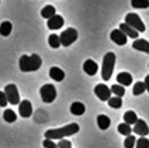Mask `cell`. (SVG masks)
Segmentation results:
<instances>
[{"label": "cell", "instance_id": "4316f807", "mask_svg": "<svg viewBox=\"0 0 149 148\" xmlns=\"http://www.w3.org/2000/svg\"><path fill=\"white\" fill-rule=\"evenodd\" d=\"M48 42H49V45L52 47V48H59V47H62L61 45V38H59L56 34H51L49 38H48Z\"/></svg>", "mask_w": 149, "mask_h": 148}, {"label": "cell", "instance_id": "d6986e66", "mask_svg": "<svg viewBox=\"0 0 149 148\" xmlns=\"http://www.w3.org/2000/svg\"><path fill=\"white\" fill-rule=\"evenodd\" d=\"M110 124H111V120H110L108 116H106V114L97 116V126H99L100 130H107L108 127H110Z\"/></svg>", "mask_w": 149, "mask_h": 148}, {"label": "cell", "instance_id": "e0dca14e", "mask_svg": "<svg viewBox=\"0 0 149 148\" xmlns=\"http://www.w3.org/2000/svg\"><path fill=\"white\" fill-rule=\"evenodd\" d=\"M49 76L55 82H62L65 79V72L61 68H58V66H52L49 69Z\"/></svg>", "mask_w": 149, "mask_h": 148}, {"label": "cell", "instance_id": "603a6c76", "mask_svg": "<svg viewBox=\"0 0 149 148\" xmlns=\"http://www.w3.org/2000/svg\"><path fill=\"white\" fill-rule=\"evenodd\" d=\"M3 120H4L6 123H14L17 120V114L11 109H6L4 113H3Z\"/></svg>", "mask_w": 149, "mask_h": 148}, {"label": "cell", "instance_id": "cb8c5ba5", "mask_svg": "<svg viewBox=\"0 0 149 148\" xmlns=\"http://www.w3.org/2000/svg\"><path fill=\"white\" fill-rule=\"evenodd\" d=\"M118 133L120 134H123L125 137H128V135H131V133H132V128H131V126L127 123H123V124H118Z\"/></svg>", "mask_w": 149, "mask_h": 148}, {"label": "cell", "instance_id": "3957f363", "mask_svg": "<svg viewBox=\"0 0 149 148\" xmlns=\"http://www.w3.org/2000/svg\"><path fill=\"white\" fill-rule=\"evenodd\" d=\"M116 66V54L114 52H107L103 58V65H101V78L103 81L111 79V75L114 72Z\"/></svg>", "mask_w": 149, "mask_h": 148}, {"label": "cell", "instance_id": "277c9868", "mask_svg": "<svg viewBox=\"0 0 149 148\" xmlns=\"http://www.w3.org/2000/svg\"><path fill=\"white\" fill-rule=\"evenodd\" d=\"M125 23L128 25H131L132 28H135L138 33H143V31L146 30L143 21H142L141 17L138 16L136 13H128V14L125 16Z\"/></svg>", "mask_w": 149, "mask_h": 148}, {"label": "cell", "instance_id": "f546056e", "mask_svg": "<svg viewBox=\"0 0 149 148\" xmlns=\"http://www.w3.org/2000/svg\"><path fill=\"white\" fill-rule=\"evenodd\" d=\"M135 144H136L135 135H128V137H125V141H124L125 148H135Z\"/></svg>", "mask_w": 149, "mask_h": 148}, {"label": "cell", "instance_id": "4fadbf2b", "mask_svg": "<svg viewBox=\"0 0 149 148\" xmlns=\"http://www.w3.org/2000/svg\"><path fill=\"white\" fill-rule=\"evenodd\" d=\"M63 23H65L63 17L59 16V14H55L54 17H51L48 20V28L49 30H59V28L63 27Z\"/></svg>", "mask_w": 149, "mask_h": 148}, {"label": "cell", "instance_id": "7c38bea8", "mask_svg": "<svg viewBox=\"0 0 149 148\" xmlns=\"http://www.w3.org/2000/svg\"><path fill=\"white\" fill-rule=\"evenodd\" d=\"M83 71H84V74H87L89 76H94L97 74V71H99V65L94 61H91V59H86L84 64H83Z\"/></svg>", "mask_w": 149, "mask_h": 148}, {"label": "cell", "instance_id": "d6a6232c", "mask_svg": "<svg viewBox=\"0 0 149 148\" xmlns=\"http://www.w3.org/2000/svg\"><path fill=\"white\" fill-rule=\"evenodd\" d=\"M7 103H8V100H7V96H6L4 90L3 92L0 90V107H6Z\"/></svg>", "mask_w": 149, "mask_h": 148}, {"label": "cell", "instance_id": "1f68e13d", "mask_svg": "<svg viewBox=\"0 0 149 148\" xmlns=\"http://www.w3.org/2000/svg\"><path fill=\"white\" fill-rule=\"evenodd\" d=\"M42 147L44 148H58V145L54 142V140H48V138H45L44 142H42Z\"/></svg>", "mask_w": 149, "mask_h": 148}, {"label": "cell", "instance_id": "8fae6325", "mask_svg": "<svg viewBox=\"0 0 149 148\" xmlns=\"http://www.w3.org/2000/svg\"><path fill=\"white\" fill-rule=\"evenodd\" d=\"M110 38H111L113 42H116L117 45H125V44H127V40H128V37H127L120 28L113 30L111 34H110Z\"/></svg>", "mask_w": 149, "mask_h": 148}, {"label": "cell", "instance_id": "5b68a950", "mask_svg": "<svg viewBox=\"0 0 149 148\" xmlns=\"http://www.w3.org/2000/svg\"><path fill=\"white\" fill-rule=\"evenodd\" d=\"M41 99L42 102H45V103H52L55 99H56V89H55V86L54 85H51V83H47V85H44L41 88Z\"/></svg>", "mask_w": 149, "mask_h": 148}, {"label": "cell", "instance_id": "4dcf8cb0", "mask_svg": "<svg viewBox=\"0 0 149 148\" xmlns=\"http://www.w3.org/2000/svg\"><path fill=\"white\" fill-rule=\"evenodd\" d=\"M135 148H149V140L146 137H141L139 140H136Z\"/></svg>", "mask_w": 149, "mask_h": 148}, {"label": "cell", "instance_id": "7402d4cb", "mask_svg": "<svg viewBox=\"0 0 149 148\" xmlns=\"http://www.w3.org/2000/svg\"><path fill=\"white\" fill-rule=\"evenodd\" d=\"M11 30H13V25L10 21H3L1 24H0V34L3 35V37H8L10 34H11Z\"/></svg>", "mask_w": 149, "mask_h": 148}, {"label": "cell", "instance_id": "83f0119b", "mask_svg": "<svg viewBox=\"0 0 149 148\" xmlns=\"http://www.w3.org/2000/svg\"><path fill=\"white\" fill-rule=\"evenodd\" d=\"M145 90H146L145 83H143V82H136L135 85H134L132 93H134V96H139V95H142Z\"/></svg>", "mask_w": 149, "mask_h": 148}, {"label": "cell", "instance_id": "2e32d148", "mask_svg": "<svg viewBox=\"0 0 149 148\" xmlns=\"http://www.w3.org/2000/svg\"><path fill=\"white\" fill-rule=\"evenodd\" d=\"M132 48L136 49V51H141V52H145V54H149V41L138 38V40L134 41Z\"/></svg>", "mask_w": 149, "mask_h": 148}, {"label": "cell", "instance_id": "ac0fdd59", "mask_svg": "<svg viewBox=\"0 0 149 148\" xmlns=\"http://www.w3.org/2000/svg\"><path fill=\"white\" fill-rule=\"evenodd\" d=\"M84 112H86V106L80 103V102H73L72 105H70V113L74 116H82L84 114Z\"/></svg>", "mask_w": 149, "mask_h": 148}, {"label": "cell", "instance_id": "5bb4252c", "mask_svg": "<svg viewBox=\"0 0 149 148\" xmlns=\"http://www.w3.org/2000/svg\"><path fill=\"white\" fill-rule=\"evenodd\" d=\"M120 30H121V31H123L127 37L134 38V40H138V35H139V33H138L135 28H132L131 25H128L127 23H121V25H120Z\"/></svg>", "mask_w": 149, "mask_h": 148}, {"label": "cell", "instance_id": "44dd1931", "mask_svg": "<svg viewBox=\"0 0 149 148\" xmlns=\"http://www.w3.org/2000/svg\"><path fill=\"white\" fill-rule=\"evenodd\" d=\"M138 121V117H136V113L132 112V110H130V112H125L124 113V123L127 124H135Z\"/></svg>", "mask_w": 149, "mask_h": 148}, {"label": "cell", "instance_id": "836d02e7", "mask_svg": "<svg viewBox=\"0 0 149 148\" xmlns=\"http://www.w3.org/2000/svg\"><path fill=\"white\" fill-rule=\"evenodd\" d=\"M58 148H72V144H70V141L69 140H59L58 142Z\"/></svg>", "mask_w": 149, "mask_h": 148}, {"label": "cell", "instance_id": "d4e9b609", "mask_svg": "<svg viewBox=\"0 0 149 148\" xmlns=\"http://www.w3.org/2000/svg\"><path fill=\"white\" fill-rule=\"evenodd\" d=\"M108 106L111 109H120L123 106V97H118V96H114V97H110L108 100Z\"/></svg>", "mask_w": 149, "mask_h": 148}, {"label": "cell", "instance_id": "e575fe53", "mask_svg": "<svg viewBox=\"0 0 149 148\" xmlns=\"http://www.w3.org/2000/svg\"><path fill=\"white\" fill-rule=\"evenodd\" d=\"M145 88H146V90L149 92V75H146V78H145Z\"/></svg>", "mask_w": 149, "mask_h": 148}, {"label": "cell", "instance_id": "ffe728a7", "mask_svg": "<svg viewBox=\"0 0 149 148\" xmlns=\"http://www.w3.org/2000/svg\"><path fill=\"white\" fill-rule=\"evenodd\" d=\"M55 14H56V10H55L54 6H51V4L45 6V7L41 10V16L44 17V18H47V20H49L51 17H54Z\"/></svg>", "mask_w": 149, "mask_h": 148}, {"label": "cell", "instance_id": "52a82bcc", "mask_svg": "<svg viewBox=\"0 0 149 148\" xmlns=\"http://www.w3.org/2000/svg\"><path fill=\"white\" fill-rule=\"evenodd\" d=\"M59 38H61V45L69 47L77 40V31L74 28H66L63 33L59 35Z\"/></svg>", "mask_w": 149, "mask_h": 148}, {"label": "cell", "instance_id": "484cf974", "mask_svg": "<svg viewBox=\"0 0 149 148\" xmlns=\"http://www.w3.org/2000/svg\"><path fill=\"white\" fill-rule=\"evenodd\" d=\"M111 93H114V96H118V97H123L125 95V88L121 86V85H113L111 88Z\"/></svg>", "mask_w": 149, "mask_h": 148}, {"label": "cell", "instance_id": "6da1fadb", "mask_svg": "<svg viewBox=\"0 0 149 148\" xmlns=\"http://www.w3.org/2000/svg\"><path fill=\"white\" fill-rule=\"evenodd\" d=\"M80 127L77 123H70L65 126V127H61V128H51V130H47L45 131V138L48 140H63L65 137H69V135H73L76 133H79Z\"/></svg>", "mask_w": 149, "mask_h": 148}, {"label": "cell", "instance_id": "9a60e30c", "mask_svg": "<svg viewBox=\"0 0 149 148\" xmlns=\"http://www.w3.org/2000/svg\"><path fill=\"white\" fill-rule=\"evenodd\" d=\"M117 82H118V85H121L124 88L130 86L132 83V75L128 74V72H120L117 75Z\"/></svg>", "mask_w": 149, "mask_h": 148}, {"label": "cell", "instance_id": "9c48e42d", "mask_svg": "<svg viewBox=\"0 0 149 148\" xmlns=\"http://www.w3.org/2000/svg\"><path fill=\"white\" fill-rule=\"evenodd\" d=\"M132 131L136 134V135H141V137H146L149 134V127L146 121L145 120H142V119H138V121L134 124V128Z\"/></svg>", "mask_w": 149, "mask_h": 148}, {"label": "cell", "instance_id": "30bf717a", "mask_svg": "<svg viewBox=\"0 0 149 148\" xmlns=\"http://www.w3.org/2000/svg\"><path fill=\"white\" fill-rule=\"evenodd\" d=\"M18 113H20V116L23 119L31 117V114H33V105H31V102L30 100L20 102V105H18Z\"/></svg>", "mask_w": 149, "mask_h": 148}, {"label": "cell", "instance_id": "f1b7e54d", "mask_svg": "<svg viewBox=\"0 0 149 148\" xmlns=\"http://www.w3.org/2000/svg\"><path fill=\"white\" fill-rule=\"evenodd\" d=\"M131 6L134 8H148L149 0H131Z\"/></svg>", "mask_w": 149, "mask_h": 148}, {"label": "cell", "instance_id": "8992f818", "mask_svg": "<svg viewBox=\"0 0 149 148\" xmlns=\"http://www.w3.org/2000/svg\"><path fill=\"white\" fill-rule=\"evenodd\" d=\"M4 93L7 96V100L10 105H20V93H18V89L14 83H10L4 88Z\"/></svg>", "mask_w": 149, "mask_h": 148}, {"label": "cell", "instance_id": "ba28073f", "mask_svg": "<svg viewBox=\"0 0 149 148\" xmlns=\"http://www.w3.org/2000/svg\"><path fill=\"white\" fill-rule=\"evenodd\" d=\"M94 93H96V96H97L100 100H103V102H108L110 97H111V89L108 88L107 85H104V83H99V85L94 88Z\"/></svg>", "mask_w": 149, "mask_h": 148}, {"label": "cell", "instance_id": "7a4b0ae2", "mask_svg": "<svg viewBox=\"0 0 149 148\" xmlns=\"http://www.w3.org/2000/svg\"><path fill=\"white\" fill-rule=\"evenodd\" d=\"M20 69L23 72H35L38 71L42 65V59L40 55L37 54H33V55H23L20 58Z\"/></svg>", "mask_w": 149, "mask_h": 148}]
</instances>
